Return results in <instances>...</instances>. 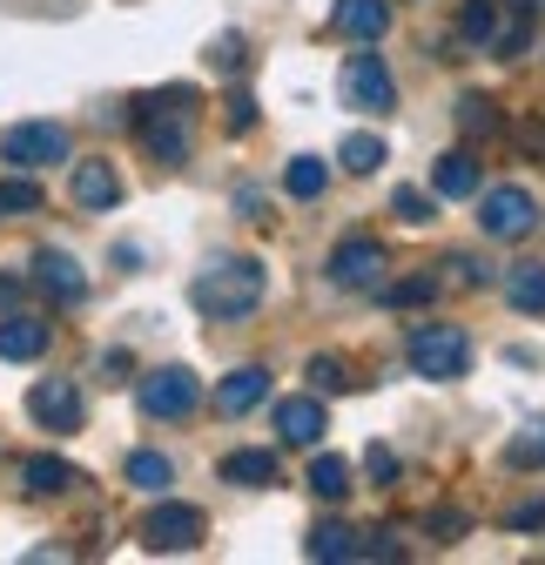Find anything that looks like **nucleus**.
Here are the masks:
<instances>
[{
	"mask_svg": "<svg viewBox=\"0 0 545 565\" xmlns=\"http://www.w3.org/2000/svg\"><path fill=\"white\" fill-rule=\"evenodd\" d=\"M263 290H269V276H263L256 256H223L189 282V303L202 317H216V323H236V317H249L263 303Z\"/></svg>",
	"mask_w": 545,
	"mask_h": 565,
	"instance_id": "1",
	"label": "nucleus"
},
{
	"mask_svg": "<svg viewBox=\"0 0 545 565\" xmlns=\"http://www.w3.org/2000/svg\"><path fill=\"white\" fill-rule=\"evenodd\" d=\"M189 88H162L135 108V128H142V149L162 162V169H182L189 162Z\"/></svg>",
	"mask_w": 545,
	"mask_h": 565,
	"instance_id": "2",
	"label": "nucleus"
},
{
	"mask_svg": "<svg viewBox=\"0 0 545 565\" xmlns=\"http://www.w3.org/2000/svg\"><path fill=\"white\" fill-rule=\"evenodd\" d=\"M404 358H412V371L431 377V384H458L471 371V337L458 323H418L412 343H404Z\"/></svg>",
	"mask_w": 545,
	"mask_h": 565,
	"instance_id": "3",
	"label": "nucleus"
},
{
	"mask_svg": "<svg viewBox=\"0 0 545 565\" xmlns=\"http://www.w3.org/2000/svg\"><path fill=\"white\" fill-rule=\"evenodd\" d=\"M0 156H8V169H21V175L54 169V162H67V128L61 121H14L0 135Z\"/></svg>",
	"mask_w": 545,
	"mask_h": 565,
	"instance_id": "4",
	"label": "nucleus"
},
{
	"mask_svg": "<svg viewBox=\"0 0 545 565\" xmlns=\"http://www.w3.org/2000/svg\"><path fill=\"white\" fill-rule=\"evenodd\" d=\"M479 230H485V236H499V243L532 236V230H538V202H532V189H519V182L485 189V195H479Z\"/></svg>",
	"mask_w": 545,
	"mask_h": 565,
	"instance_id": "5",
	"label": "nucleus"
},
{
	"mask_svg": "<svg viewBox=\"0 0 545 565\" xmlns=\"http://www.w3.org/2000/svg\"><path fill=\"white\" fill-rule=\"evenodd\" d=\"M384 269H391V256H384L377 236H344L330 249V282L336 290H384Z\"/></svg>",
	"mask_w": 545,
	"mask_h": 565,
	"instance_id": "6",
	"label": "nucleus"
},
{
	"mask_svg": "<svg viewBox=\"0 0 545 565\" xmlns=\"http://www.w3.org/2000/svg\"><path fill=\"white\" fill-rule=\"evenodd\" d=\"M202 532H210V519H202L195 505L162 499V505L142 519V532H135V539H142L149 552H195V545H202Z\"/></svg>",
	"mask_w": 545,
	"mask_h": 565,
	"instance_id": "7",
	"label": "nucleus"
},
{
	"mask_svg": "<svg viewBox=\"0 0 545 565\" xmlns=\"http://www.w3.org/2000/svg\"><path fill=\"white\" fill-rule=\"evenodd\" d=\"M344 102L364 108V115H391L397 108V82H391V67L377 54H351L344 61Z\"/></svg>",
	"mask_w": 545,
	"mask_h": 565,
	"instance_id": "8",
	"label": "nucleus"
},
{
	"mask_svg": "<svg viewBox=\"0 0 545 565\" xmlns=\"http://www.w3.org/2000/svg\"><path fill=\"white\" fill-rule=\"evenodd\" d=\"M28 417L41 424V431H82V391H75V377H41L28 391Z\"/></svg>",
	"mask_w": 545,
	"mask_h": 565,
	"instance_id": "9",
	"label": "nucleus"
},
{
	"mask_svg": "<svg viewBox=\"0 0 545 565\" xmlns=\"http://www.w3.org/2000/svg\"><path fill=\"white\" fill-rule=\"evenodd\" d=\"M195 404H202L195 371L169 364V371H149V377H142V411H149V417H189Z\"/></svg>",
	"mask_w": 545,
	"mask_h": 565,
	"instance_id": "10",
	"label": "nucleus"
},
{
	"mask_svg": "<svg viewBox=\"0 0 545 565\" xmlns=\"http://www.w3.org/2000/svg\"><path fill=\"white\" fill-rule=\"evenodd\" d=\"M34 290H47L54 303H82L88 297V269L67 256V249H41L34 256Z\"/></svg>",
	"mask_w": 545,
	"mask_h": 565,
	"instance_id": "11",
	"label": "nucleus"
},
{
	"mask_svg": "<svg viewBox=\"0 0 545 565\" xmlns=\"http://www.w3.org/2000/svg\"><path fill=\"white\" fill-rule=\"evenodd\" d=\"M277 438L297 445V451L303 445H323V404L317 397H284L277 404Z\"/></svg>",
	"mask_w": 545,
	"mask_h": 565,
	"instance_id": "12",
	"label": "nucleus"
},
{
	"mask_svg": "<svg viewBox=\"0 0 545 565\" xmlns=\"http://www.w3.org/2000/svg\"><path fill=\"white\" fill-rule=\"evenodd\" d=\"M269 397V371L263 364H243V371H229L223 384H216V411L223 417H243V411H256Z\"/></svg>",
	"mask_w": 545,
	"mask_h": 565,
	"instance_id": "13",
	"label": "nucleus"
},
{
	"mask_svg": "<svg viewBox=\"0 0 545 565\" xmlns=\"http://www.w3.org/2000/svg\"><path fill=\"white\" fill-rule=\"evenodd\" d=\"M41 350H47V323L41 317H0V358H8V364H34L41 358Z\"/></svg>",
	"mask_w": 545,
	"mask_h": 565,
	"instance_id": "14",
	"label": "nucleus"
},
{
	"mask_svg": "<svg viewBox=\"0 0 545 565\" xmlns=\"http://www.w3.org/2000/svg\"><path fill=\"white\" fill-rule=\"evenodd\" d=\"M330 28L351 34V41H377V34L391 28V8H384V0H336V8H330Z\"/></svg>",
	"mask_w": 545,
	"mask_h": 565,
	"instance_id": "15",
	"label": "nucleus"
},
{
	"mask_svg": "<svg viewBox=\"0 0 545 565\" xmlns=\"http://www.w3.org/2000/svg\"><path fill=\"white\" fill-rule=\"evenodd\" d=\"M67 195H75L82 209H115L121 202V175L108 162H75V182H67Z\"/></svg>",
	"mask_w": 545,
	"mask_h": 565,
	"instance_id": "16",
	"label": "nucleus"
},
{
	"mask_svg": "<svg viewBox=\"0 0 545 565\" xmlns=\"http://www.w3.org/2000/svg\"><path fill=\"white\" fill-rule=\"evenodd\" d=\"M431 195H445V202L479 195V162H471V149H451V156H438V169H431Z\"/></svg>",
	"mask_w": 545,
	"mask_h": 565,
	"instance_id": "17",
	"label": "nucleus"
},
{
	"mask_svg": "<svg viewBox=\"0 0 545 565\" xmlns=\"http://www.w3.org/2000/svg\"><path fill=\"white\" fill-rule=\"evenodd\" d=\"M121 478H128L135 491H149V499H162V491L175 484V465H169L162 451H128V465H121Z\"/></svg>",
	"mask_w": 545,
	"mask_h": 565,
	"instance_id": "18",
	"label": "nucleus"
},
{
	"mask_svg": "<svg viewBox=\"0 0 545 565\" xmlns=\"http://www.w3.org/2000/svg\"><path fill=\"white\" fill-rule=\"evenodd\" d=\"M21 484L34 491V499H54V491L82 484V478H75V465H67V458H47V451H41V458H28V465H21Z\"/></svg>",
	"mask_w": 545,
	"mask_h": 565,
	"instance_id": "19",
	"label": "nucleus"
},
{
	"mask_svg": "<svg viewBox=\"0 0 545 565\" xmlns=\"http://www.w3.org/2000/svg\"><path fill=\"white\" fill-rule=\"evenodd\" d=\"M505 297H512V310L545 317V263H519V269L505 276Z\"/></svg>",
	"mask_w": 545,
	"mask_h": 565,
	"instance_id": "20",
	"label": "nucleus"
},
{
	"mask_svg": "<svg viewBox=\"0 0 545 565\" xmlns=\"http://www.w3.org/2000/svg\"><path fill=\"white\" fill-rule=\"evenodd\" d=\"M223 478H229V484H249V491L277 484V451H229V458H223Z\"/></svg>",
	"mask_w": 545,
	"mask_h": 565,
	"instance_id": "21",
	"label": "nucleus"
},
{
	"mask_svg": "<svg viewBox=\"0 0 545 565\" xmlns=\"http://www.w3.org/2000/svg\"><path fill=\"white\" fill-rule=\"evenodd\" d=\"M303 552L330 565V558H357V552H364V539H357L351 525H336V519H323V525H317V532L303 539Z\"/></svg>",
	"mask_w": 545,
	"mask_h": 565,
	"instance_id": "22",
	"label": "nucleus"
},
{
	"mask_svg": "<svg viewBox=\"0 0 545 565\" xmlns=\"http://www.w3.org/2000/svg\"><path fill=\"white\" fill-rule=\"evenodd\" d=\"M330 189V169L317 162V156H297L290 169H284V195H297V202H317Z\"/></svg>",
	"mask_w": 545,
	"mask_h": 565,
	"instance_id": "23",
	"label": "nucleus"
},
{
	"mask_svg": "<svg viewBox=\"0 0 545 565\" xmlns=\"http://www.w3.org/2000/svg\"><path fill=\"white\" fill-rule=\"evenodd\" d=\"M310 491H317V499H323V505H336V499H351V465L323 451V458L310 465Z\"/></svg>",
	"mask_w": 545,
	"mask_h": 565,
	"instance_id": "24",
	"label": "nucleus"
},
{
	"mask_svg": "<svg viewBox=\"0 0 545 565\" xmlns=\"http://www.w3.org/2000/svg\"><path fill=\"white\" fill-rule=\"evenodd\" d=\"M336 162H344L351 175H377V169H384V141H377V135H344Z\"/></svg>",
	"mask_w": 545,
	"mask_h": 565,
	"instance_id": "25",
	"label": "nucleus"
},
{
	"mask_svg": "<svg viewBox=\"0 0 545 565\" xmlns=\"http://www.w3.org/2000/svg\"><path fill=\"white\" fill-rule=\"evenodd\" d=\"M41 209V182L34 175H8L0 182V216H34Z\"/></svg>",
	"mask_w": 545,
	"mask_h": 565,
	"instance_id": "26",
	"label": "nucleus"
},
{
	"mask_svg": "<svg viewBox=\"0 0 545 565\" xmlns=\"http://www.w3.org/2000/svg\"><path fill=\"white\" fill-rule=\"evenodd\" d=\"M391 216H397L404 230H425V223H438V216H431V189H397V195H391Z\"/></svg>",
	"mask_w": 545,
	"mask_h": 565,
	"instance_id": "27",
	"label": "nucleus"
},
{
	"mask_svg": "<svg viewBox=\"0 0 545 565\" xmlns=\"http://www.w3.org/2000/svg\"><path fill=\"white\" fill-rule=\"evenodd\" d=\"M431 297H438V276H412V282H391L384 290L391 310H412V303H431Z\"/></svg>",
	"mask_w": 545,
	"mask_h": 565,
	"instance_id": "28",
	"label": "nucleus"
},
{
	"mask_svg": "<svg viewBox=\"0 0 545 565\" xmlns=\"http://www.w3.org/2000/svg\"><path fill=\"white\" fill-rule=\"evenodd\" d=\"M243 61H249L243 34H216L210 41V67H216V75H243Z\"/></svg>",
	"mask_w": 545,
	"mask_h": 565,
	"instance_id": "29",
	"label": "nucleus"
},
{
	"mask_svg": "<svg viewBox=\"0 0 545 565\" xmlns=\"http://www.w3.org/2000/svg\"><path fill=\"white\" fill-rule=\"evenodd\" d=\"M492 21H499V14H492V0H464L458 34H464V41H492Z\"/></svg>",
	"mask_w": 545,
	"mask_h": 565,
	"instance_id": "30",
	"label": "nucleus"
},
{
	"mask_svg": "<svg viewBox=\"0 0 545 565\" xmlns=\"http://www.w3.org/2000/svg\"><path fill=\"white\" fill-rule=\"evenodd\" d=\"M310 384L330 397V391H351V371H344V358H310Z\"/></svg>",
	"mask_w": 545,
	"mask_h": 565,
	"instance_id": "31",
	"label": "nucleus"
},
{
	"mask_svg": "<svg viewBox=\"0 0 545 565\" xmlns=\"http://www.w3.org/2000/svg\"><path fill=\"white\" fill-rule=\"evenodd\" d=\"M458 121H464L471 135H492V128H499V115H492L485 95H464V102H458Z\"/></svg>",
	"mask_w": 545,
	"mask_h": 565,
	"instance_id": "32",
	"label": "nucleus"
},
{
	"mask_svg": "<svg viewBox=\"0 0 545 565\" xmlns=\"http://www.w3.org/2000/svg\"><path fill=\"white\" fill-rule=\"evenodd\" d=\"M223 121H229V135H249V128H256V95L236 88V95L223 102Z\"/></svg>",
	"mask_w": 545,
	"mask_h": 565,
	"instance_id": "33",
	"label": "nucleus"
},
{
	"mask_svg": "<svg viewBox=\"0 0 545 565\" xmlns=\"http://www.w3.org/2000/svg\"><path fill=\"white\" fill-rule=\"evenodd\" d=\"M445 269H451V282H471V290H479V282H492V269H485L479 256H451Z\"/></svg>",
	"mask_w": 545,
	"mask_h": 565,
	"instance_id": "34",
	"label": "nucleus"
},
{
	"mask_svg": "<svg viewBox=\"0 0 545 565\" xmlns=\"http://www.w3.org/2000/svg\"><path fill=\"white\" fill-rule=\"evenodd\" d=\"M364 471H371L377 484H397V458H391L384 445H371V451H364Z\"/></svg>",
	"mask_w": 545,
	"mask_h": 565,
	"instance_id": "35",
	"label": "nucleus"
},
{
	"mask_svg": "<svg viewBox=\"0 0 545 565\" xmlns=\"http://www.w3.org/2000/svg\"><path fill=\"white\" fill-rule=\"evenodd\" d=\"M505 525H512V532H538V525H545V499H532V505H519V512H512Z\"/></svg>",
	"mask_w": 545,
	"mask_h": 565,
	"instance_id": "36",
	"label": "nucleus"
},
{
	"mask_svg": "<svg viewBox=\"0 0 545 565\" xmlns=\"http://www.w3.org/2000/svg\"><path fill=\"white\" fill-rule=\"evenodd\" d=\"M505 458H512V465H545V438H519Z\"/></svg>",
	"mask_w": 545,
	"mask_h": 565,
	"instance_id": "37",
	"label": "nucleus"
},
{
	"mask_svg": "<svg viewBox=\"0 0 545 565\" xmlns=\"http://www.w3.org/2000/svg\"><path fill=\"white\" fill-rule=\"evenodd\" d=\"M431 532H438V539H445V545H451V539H458V532H464V519H458V512H431Z\"/></svg>",
	"mask_w": 545,
	"mask_h": 565,
	"instance_id": "38",
	"label": "nucleus"
}]
</instances>
